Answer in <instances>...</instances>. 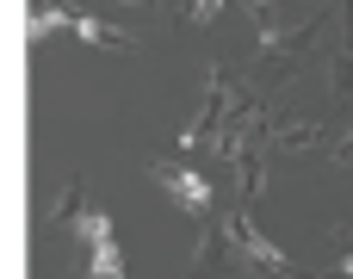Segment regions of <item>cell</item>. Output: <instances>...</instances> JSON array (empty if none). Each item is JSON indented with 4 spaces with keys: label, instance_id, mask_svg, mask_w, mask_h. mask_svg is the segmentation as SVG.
Returning a JSON list of instances; mask_svg holds the SVG:
<instances>
[{
    "label": "cell",
    "instance_id": "cell-3",
    "mask_svg": "<svg viewBox=\"0 0 353 279\" xmlns=\"http://www.w3.org/2000/svg\"><path fill=\"white\" fill-rule=\"evenodd\" d=\"M236 236H242V249H248V255H254V261H267V267H279V261H285V255H279V249H273V242H267V236H261V230H248V224H242V230H236Z\"/></svg>",
    "mask_w": 353,
    "mask_h": 279
},
{
    "label": "cell",
    "instance_id": "cell-2",
    "mask_svg": "<svg viewBox=\"0 0 353 279\" xmlns=\"http://www.w3.org/2000/svg\"><path fill=\"white\" fill-rule=\"evenodd\" d=\"M155 180L174 193V205H180V211H205V205H211V186H205L199 174H180V168H168V162H161V168H155Z\"/></svg>",
    "mask_w": 353,
    "mask_h": 279
},
{
    "label": "cell",
    "instance_id": "cell-1",
    "mask_svg": "<svg viewBox=\"0 0 353 279\" xmlns=\"http://www.w3.org/2000/svg\"><path fill=\"white\" fill-rule=\"evenodd\" d=\"M81 242H87V255H93V279H124L118 249H112V224H105L99 211H87V218H81Z\"/></svg>",
    "mask_w": 353,
    "mask_h": 279
}]
</instances>
